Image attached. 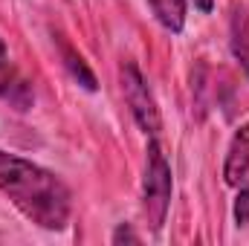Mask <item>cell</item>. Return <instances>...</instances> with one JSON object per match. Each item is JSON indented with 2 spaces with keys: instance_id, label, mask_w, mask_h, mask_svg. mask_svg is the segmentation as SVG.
I'll return each mask as SVG.
<instances>
[{
  "instance_id": "cell-1",
  "label": "cell",
  "mask_w": 249,
  "mask_h": 246,
  "mask_svg": "<svg viewBox=\"0 0 249 246\" xmlns=\"http://www.w3.org/2000/svg\"><path fill=\"white\" fill-rule=\"evenodd\" d=\"M0 191L26 220L41 229L58 232L70 220L72 194L67 183L23 157L0 151Z\"/></svg>"
},
{
  "instance_id": "cell-2",
  "label": "cell",
  "mask_w": 249,
  "mask_h": 246,
  "mask_svg": "<svg viewBox=\"0 0 249 246\" xmlns=\"http://www.w3.org/2000/svg\"><path fill=\"white\" fill-rule=\"evenodd\" d=\"M145 177H142V214L148 220L151 232H160L165 217H168V206H171V165L160 148V142H148L145 151Z\"/></svg>"
},
{
  "instance_id": "cell-3",
  "label": "cell",
  "mask_w": 249,
  "mask_h": 246,
  "mask_svg": "<svg viewBox=\"0 0 249 246\" xmlns=\"http://www.w3.org/2000/svg\"><path fill=\"white\" fill-rule=\"evenodd\" d=\"M119 84H122V96L133 113L136 124L145 130V133H160L162 127V119H160V107H157V99L142 75V70L133 61H124L122 70H119Z\"/></svg>"
},
{
  "instance_id": "cell-4",
  "label": "cell",
  "mask_w": 249,
  "mask_h": 246,
  "mask_svg": "<svg viewBox=\"0 0 249 246\" xmlns=\"http://www.w3.org/2000/svg\"><path fill=\"white\" fill-rule=\"evenodd\" d=\"M247 177H249V124H241L232 136L229 151H226L223 180H226V185H241Z\"/></svg>"
},
{
  "instance_id": "cell-5",
  "label": "cell",
  "mask_w": 249,
  "mask_h": 246,
  "mask_svg": "<svg viewBox=\"0 0 249 246\" xmlns=\"http://www.w3.org/2000/svg\"><path fill=\"white\" fill-rule=\"evenodd\" d=\"M229 47H232V55L241 64V70L249 75V9L247 6H238L235 15H232Z\"/></svg>"
},
{
  "instance_id": "cell-6",
  "label": "cell",
  "mask_w": 249,
  "mask_h": 246,
  "mask_svg": "<svg viewBox=\"0 0 249 246\" xmlns=\"http://www.w3.org/2000/svg\"><path fill=\"white\" fill-rule=\"evenodd\" d=\"M157 20L168 32H180L186 26V0H148Z\"/></svg>"
},
{
  "instance_id": "cell-7",
  "label": "cell",
  "mask_w": 249,
  "mask_h": 246,
  "mask_svg": "<svg viewBox=\"0 0 249 246\" xmlns=\"http://www.w3.org/2000/svg\"><path fill=\"white\" fill-rule=\"evenodd\" d=\"M64 61H67V67H70V72H72L87 90H96V78H93V72L87 70V64L81 61V55H75L70 47H64Z\"/></svg>"
},
{
  "instance_id": "cell-8",
  "label": "cell",
  "mask_w": 249,
  "mask_h": 246,
  "mask_svg": "<svg viewBox=\"0 0 249 246\" xmlns=\"http://www.w3.org/2000/svg\"><path fill=\"white\" fill-rule=\"evenodd\" d=\"M235 220H238V226H249V183L238 191V200H235Z\"/></svg>"
},
{
  "instance_id": "cell-9",
  "label": "cell",
  "mask_w": 249,
  "mask_h": 246,
  "mask_svg": "<svg viewBox=\"0 0 249 246\" xmlns=\"http://www.w3.org/2000/svg\"><path fill=\"white\" fill-rule=\"evenodd\" d=\"M122 241H130V244H139V238L130 232V226H119L116 232H113V244H122Z\"/></svg>"
},
{
  "instance_id": "cell-10",
  "label": "cell",
  "mask_w": 249,
  "mask_h": 246,
  "mask_svg": "<svg viewBox=\"0 0 249 246\" xmlns=\"http://www.w3.org/2000/svg\"><path fill=\"white\" fill-rule=\"evenodd\" d=\"M194 6H200L203 12H209L212 9V0H194Z\"/></svg>"
},
{
  "instance_id": "cell-11",
  "label": "cell",
  "mask_w": 249,
  "mask_h": 246,
  "mask_svg": "<svg viewBox=\"0 0 249 246\" xmlns=\"http://www.w3.org/2000/svg\"><path fill=\"white\" fill-rule=\"evenodd\" d=\"M0 61H6V44H3V38H0Z\"/></svg>"
}]
</instances>
